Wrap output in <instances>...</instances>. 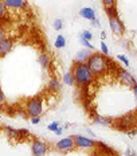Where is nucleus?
<instances>
[{
  "label": "nucleus",
  "mask_w": 137,
  "mask_h": 156,
  "mask_svg": "<svg viewBox=\"0 0 137 156\" xmlns=\"http://www.w3.org/2000/svg\"><path fill=\"white\" fill-rule=\"evenodd\" d=\"M71 73L74 77V82L78 86H87L94 78V74L91 73L87 63H74Z\"/></svg>",
  "instance_id": "obj_1"
},
{
  "label": "nucleus",
  "mask_w": 137,
  "mask_h": 156,
  "mask_svg": "<svg viewBox=\"0 0 137 156\" xmlns=\"http://www.w3.org/2000/svg\"><path fill=\"white\" fill-rule=\"evenodd\" d=\"M87 66L91 70V73L96 76H101L107 70V59L104 54L100 53H94L91 54V57L87 61Z\"/></svg>",
  "instance_id": "obj_2"
},
{
  "label": "nucleus",
  "mask_w": 137,
  "mask_h": 156,
  "mask_svg": "<svg viewBox=\"0 0 137 156\" xmlns=\"http://www.w3.org/2000/svg\"><path fill=\"white\" fill-rule=\"evenodd\" d=\"M26 110H27V115L30 117L40 116L42 110H43V104H42L40 97H35V98L30 100L27 104V106H26Z\"/></svg>",
  "instance_id": "obj_3"
},
{
  "label": "nucleus",
  "mask_w": 137,
  "mask_h": 156,
  "mask_svg": "<svg viewBox=\"0 0 137 156\" xmlns=\"http://www.w3.org/2000/svg\"><path fill=\"white\" fill-rule=\"evenodd\" d=\"M57 149L61 152H68L76 147V141H74V136H68V137H63L57 143Z\"/></svg>",
  "instance_id": "obj_4"
},
{
  "label": "nucleus",
  "mask_w": 137,
  "mask_h": 156,
  "mask_svg": "<svg viewBox=\"0 0 137 156\" xmlns=\"http://www.w3.org/2000/svg\"><path fill=\"white\" fill-rule=\"evenodd\" d=\"M48 151V145L44 141L35 140L31 145V152L34 156H44Z\"/></svg>",
  "instance_id": "obj_5"
},
{
  "label": "nucleus",
  "mask_w": 137,
  "mask_h": 156,
  "mask_svg": "<svg viewBox=\"0 0 137 156\" xmlns=\"http://www.w3.org/2000/svg\"><path fill=\"white\" fill-rule=\"evenodd\" d=\"M109 27L116 35H122L124 34V24H122V22L120 20L118 16L109 18Z\"/></svg>",
  "instance_id": "obj_6"
},
{
  "label": "nucleus",
  "mask_w": 137,
  "mask_h": 156,
  "mask_svg": "<svg viewBox=\"0 0 137 156\" xmlns=\"http://www.w3.org/2000/svg\"><path fill=\"white\" fill-rule=\"evenodd\" d=\"M118 78H120V81H121L122 83H125L126 86H130V87H133L137 83L136 80H135V77H133L129 71L122 70V69L118 70Z\"/></svg>",
  "instance_id": "obj_7"
},
{
  "label": "nucleus",
  "mask_w": 137,
  "mask_h": 156,
  "mask_svg": "<svg viewBox=\"0 0 137 156\" xmlns=\"http://www.w3.org/2000/svg\"><path fill=\"white\" fill-rule=\"evenodd\" d=\"M74 141H76V145L79 148H93L96 147V141L91 140L89 137H85V136H74Z\"/></svg>",
  "instance_id": "obj_8"
},
{
  "label": "nucleus",
  "mask_w": 137,
  "mask_h": 156,
  "mask_svg": "<svg viewBox=\"0 0 137 156\" xmlns=\"http://www.w3.org/2000/svg\"><path fill=\"white\" fill-rule=\"evenodd\" d=\"M91 57V50L89 48H82L76 54L74 57V63H86L89 61V58Z\"/></svg>",
  "instance_id": "obj_9"
},
{
  "label": "nucleus",
  "mask_w": 137,
  "mask_h": 156,
  "mask_svg": "<svg viewBox=\"0 0 137 156\" xmlns=\"http://www.w3.org/2000/svg\"><path fill=\"white\" fill-rule=\"evenodd\" d=\"M14 47V41L9 38H5L0 42V57H4L5 54H8Z\"/></svg>",
  "instance_id": "obj_10"
},
{
  "label": "nucleus",
  "mask_w": 137,
  "mask_h": 156,
  "mask_svg": "<svg viewBox=\"0 0 137 156\" xmlns=\"http://www.w3.org/2000/svg\"><path fill=\"white\" fill-rule=\"evenodd\" d=\"M79 16L83 19H86V20H94V19L97 18L96 16V11H94L91 7H85V8H81L79 9Z\"/></svg>",
  "instance_id": "obj_11"
},
{
  "label": "nucleus",
  "mask_w": 137,
  "mask_h": 156,
  "mask_svg": "<svg viewBox=\"0 0 137 156\" xmlns=\"http://www.w3.org/2000/svg\"><path fill=\"white\" fill-rule=\"evenodd\" d=\"M3 3L8 8H23L26 5L24 0H3Z\"/></svg>",
  "instance_id": "obj_12"
},
{
  "label": "nucleus",
  "mask_w": 137,
  "mask_h": 156,
  "mask_svg": "<svg viewBox=\"0 0 137 156\" xmlns=\"http://www.w3.org/2000/svg\"><path fill=\"white\" fill-rule=\"evenodd\" d=\"M38 62L40 63V66L43 67V69H46V70H48L51 67V59H50V57H48L47 54H40L39 55Z\"/></svg>",
  "instance_id": "obj_13"
},
{
  "label": "nucleus",
  "mask_w": 137,
  "mask_h": 156,
  "mask_svg": "<svg viewBox=\"0 0 137 156\" xmlns=\"http://www.w3.org/2000/svg\"><path fill=\"white\" fill-rule=\"evenodd\" d=\"M61 87H62V83L58 81V78H51L48 81V89L53 90V92H58Z\"/></svg>",
  "instance_id": "obj_14"
},
{
  "label": "nucleus",
  "mask_w": 137,
  "mask_h": 156,
  "mask_svg": "<svg viewBox=\"0 0 137 156\" xmlns=\"http://www.w3.org/2000/svg\"><path fill=\"white\" fill-rule=\"evenodd\" d=\"M94 124H98V125H110L113 122V120L112 119H109V117H94Z\"/></svg>",
  "instance_id": "obj_15"
},
{
  "label": "nucleus",
  "mask_w": 137,
  "mask_h": 156,
  "mask_svg": "<svg viewBox=\"0 0 137 156\" xmlns=\"http://www.w3.org/2000/svg\"><path fill=\"white\" fill-rule=\"evenodd\" d=\"M63 83H66L68 86H73L74 83V77H73V73L71 71H66V73L63 74Z\"/></svg>",
  "instance_id": "obj_16"
},
{
  "label": "nucleus",
  "mask_w": 137,
  "mask_h": 156,
  "mask_svg": "<svg viewBox=\"0 0 137 156\" xmlns=\"http://www.w3.org/2000/svg\"><path fill=\"white\" fill-rule=\"evenodd\" d=\"M54 46L57 48H63L65 46H66V38H65L63 35H58L57 39H55Z\"/></svg>",
  "instance_id": "obj_17"
},
{
  "label": "nucleus",
  "mask_w": 137,
  "mask_h": 156,
  "mask_svg": "<svg viewBox=\"0 0 137 156\" xmlns=\"http://www.w3.org/2000/svg\"><path fill=\"white\" fill-rule=\"evenodd\" d=\"M96 145H97V147H98V148L102 149V151L105 152L106 155L113 154V149H112V148H109V147H107V145H105V144H104V143H101V141H96Z\"/></svg>",
  "instance_id": "obj_18"
},
{
  "label": "nucleus",
  "mask_w": 137,
  "mask_h": 156,
  "mask_svg": "<svg viewBox=\"0 0 137 156\" xmlns=\"http://www.w3.org/2000/svg\"><path fill=\"white\" fill-rule=\"evenodd\" d=\"M78 39H79L81 44H82V46H85V48H89V50L94 51V46L90 43V41H87V39H83V38H81V37H78Z\"/></svg>",
  "instance_id": "obj_19"
},
{
  "label": "nucleus",
  "mask_w": 137,
  "mask_h": 156,
  "mask_svg": "<svg viewBox=\"0 0 137 156\" xmlns=\"http://www.w3.org/2000/svg\"><path fill=\"white\" fill-rule=\"evenodd\" d=\"M105 12L107 15V18H113V16H118V12H117L116 7H110V8H105Z\"/></svg>",
  "instance_id": "obj_20"
},
{
  "label": "nucleus",
  "mask_w": 137,
  "mask_h": 156,
  "mask_svg": "<svg viewBox=\"0 0 137 156\" xmlns=\"http://www.w3.org/2000/svg\"><path fill=\"white\" fill-rule=\"evenodd\" d=\"M53 27H54L57 31H61L62 28H63V22H62L61 19H55L54 23H53Z\"/></svg>",
  "instance_id": "obj_21"
},
{
  "label": "nucleus",
  "mask_w": 137,
  "mask_h": 156,
  "mask_svg": "<svg viewBox=\"0 0 137 156\" xmlns=\"http://www.w3.org/2000/svg\"><path fill=\"white\" fill-rule=\"evenodd\" d=\"M78 37H81V38H83V39H87V41H91V38H93V34H91L90 31H87V30H85L81 32Z\"/></svg>",
  "instance_id": "obj_22"
},
{
  "label": "nucleus",
  "mask_w": 137,
  "mask_h": 156,
  "mask_svg": "<svg viewBox=\"0 0 137 156\" xmlns=\"http://www.w3.org/2000/svg\"><path fill=\"white\" fill-rule=\"evenodd\" d=\"M104 7L110 8V7H116V0H102Z\"/></svg>",
  "instance_id": "obj_23"
},
{
  "label": "nucleus",
  "mask_w": 137,
  "mask_h": 156,
  "mask_svg": "<svg viewBox=\"0 0 137 156\" xmlns=\"http://www.w3.org/2000/svg\"><path fill=\"white\" fill-rule=\"evenodd\" d=\"M59 126H61V125H59V122H58V121H53V122H51V124H48V125H47V128L50 129V131L55 132L58 128H59Z\"/></svg>",
  "instance_id": "obj_24"
},
{
  "label": "nucleus",
  "mask_w": 137,
  "mask_h": 156,
  "mask_svg": "<svg viewBox=\"0 0 137 156\" xmlns=\"http://www.w3.org/2000/svg\"><path fill=\"white\" fill-rule=\"evenodd\" d=\"M117 58H118V61H121V62L125 65V66H129V61H128V58H126L124 54H118V55H117Z\"/></svg>",
  "instance_id": "obj_25"
},
{
  "label": "nucleus",
  "mask_w": 137,
  "mask_h": 156,
  "mask_svg": "<svg viewBox=\"0 0 137 156\" xmlns=\"http://www.w3.org/2000/svg\"><path fill=\"white\" fill-rule=\"evenodd\" d=\"M101 51H102V54L104 55H107L109 54V48H107V46L105 44V42H101Z\"/></svg>",
  "instance_id": "obj_26"
},
{
  "label": "nucleus",
  "mask_w": 137,
  "mask_h": 156,
  "mask_svg": "<svg viewBox=\"0 0 137 156\" xmlns=\"http://www.w3.org/2000/svg\"><path fill=\"white\" fill-rule=\"evenodd\" d=\"M5 14V5H4V3L0 0V18H3Z\"/></svg>",
  "instance_id": "obj_27"
},
{
  "label": "nucleus",
  "mask_w": 137,
  "mask_h": 156,
  "mask_svg": "<svg viewBox=\"0 0 137 156\" xmlns=\"http://www.w3.org/2000/svg\"><path fill=\"white\" fill-rule=\"evenodd\" d=\"M40 122V116H35V117H31V124L37 125Z\"/></svg>",
  "instance_id": "obj_28"
},
{
  "label": "nucleus",
  "mask_w": 137,
  "mask_h": 156,
  "mask_svg": "<svg viewBox=\"0 0 137 156\" xmlns=\"http://www.w3.org/2000/svg\"><path fill=\"white\" fill-rule=\"evenodd\" d=\"M126 156H137V152L133 151V149H130V148H128L126 149Z\"/></svg>",
  "instance_id": "obj_29"
},
{
  "label": "nucleus",
  "mask_w": 137,
  "mask_h": 156,
  "mask_svg": "<svg viewBox=\"0 0 137 156\" xmlns=\"http://www.w3.org/2000/svg\"><path fill=\"white\" fill-rule=\"evenodd\" d=\"M3 39H5V32L3 28H0V42H2Z\"/></svg>",
  "instance_id": "obj_30"
},
{
  "label": "nucleus",
  "mask_w": 137,
  "mask_h": 156,
  "mask_svg": "<svg viewBox=\"0 0 137 156\" xmlns=\"http://www.w3.org/2000/svg\"><path fill=\"white\" fill-rule=\"evenodd\" d=\"M91 24H93L94 27H100V20L96 18V19H94V20H91Z\"/></svg>",
  "instance_id": "obj_31"
},
{
  "label": "nucleus",
  "mask_w": 137,
  "mask_h": 156,
  "mask_svg": "<svg viewBox=\"0 0 137 156\" xmlns=\"http://www.w3.org/2000/svg\"><path fill=\"white\" fill-rule=\"evenodd\" d=\"M62 132H63V128H62V126H59V128H58V129H57V131H55L54 133H57V135H61Z\"/></svg>",
  "instance_id": "obj_32"
},
{
  "label": "nucleus",
  "mask_w": 137,
  "mask_h": 156,
  "mask_svg": "<svg viewBox=\"0 0 137 156\" xmlns=\"http://www.w3.org/2000/svg\"><path fill=\"white\" fill-rule=\"evenodd\" d=\"M133 94H135V97H136V100H137V83L133 86Z\"/></svg>",
  "instance_id": "obj_33"
},
{
  "label": "nucleus",
  "mask_w": 137,
  "mask_h": 156,
  "mask_svg": "<svg viewBox=\"0 0 137 156\" xmlns=\"http://www.w3.org/2000/svg\"><path fill=\"white\" fill-rule=\"evenodd\" d=\"M137 135V129H133V131L129 132V136H136Z\"/></svg>",
  "instance_id": "obj_34"
},
{
  "label": "nucleus",
  "mask_w": 137,
  "mask_h": 156,
  "mask_svg": "<svg viewBox=\"0 0 137 156\" xmlns=\"http://www.w3.org/2000/svg\"><path fill=\"white\" fill-rule=\"evenodd\" d=\"M3 101H4V94H3L2 90H0V104H2Z\"/></svg>",
  "instance_id": "obj_35"
},
{
  "label": "nucleus",
  "mask_w": 137,
  "mask_h": 156,
  "mask_svg": "<svg viewBox=\"0 0 137 156\" xmlns=\"http://www.w3.org/2000/svg\"><path fill=\"white\" fill-rule=\"evenodd\" d=\"M101 38H102V39H105V38H106V34H105V31H102V32H101Z\"/></svg>",
  "instance_id": "obj_36"
}]
</instances>
